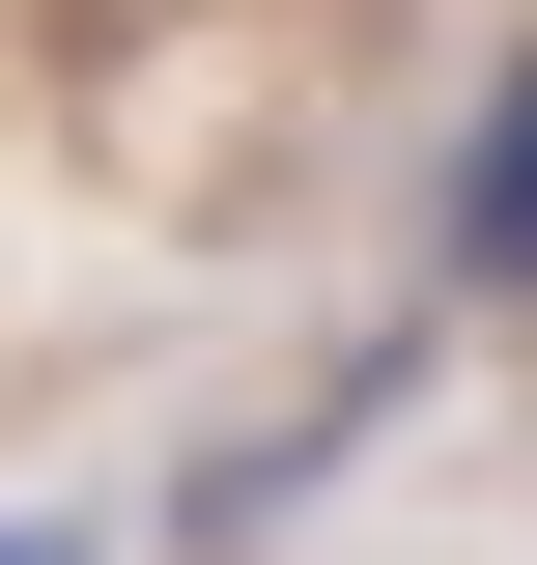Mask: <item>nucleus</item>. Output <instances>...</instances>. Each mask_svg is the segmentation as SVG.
I'll return each mask as SVG.
<instances>
[{
  "mask_svg": "<svg viewBox=\"0 0 537 565\" xmlns=\"http://www.w3.org/2000/svg\"><path fill=\"white\" fill-rule=\"evenodd\" d=\"M453 282H509V311H537V85L453 141Z\"/></svg>",
  "mask_w": 537,
  "mask_h": 565,
  "instance_id": "obj_1",
  "label": "nucleus"
},
{
  "mask_svg": "<svg viewBox=\"0 0 537 565\" xmlns=\"http://www.w3.org/2000/svg\"><path fill=\"white\" fill-rule=\"evenodd\" d=\"M0 565H57V537H0Z\"/></svg>",
  "mask_w": 537,
  "mask_h": 565,
  "instance_id": "obj_2",
  "label": "nucleus"
}]
</instances>
